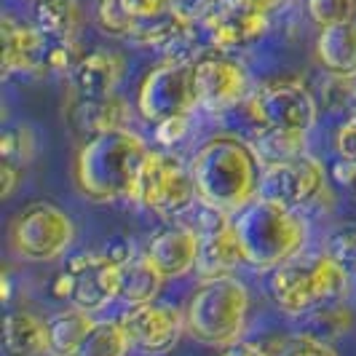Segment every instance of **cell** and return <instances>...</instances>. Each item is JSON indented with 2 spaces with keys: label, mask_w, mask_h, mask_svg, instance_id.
I'll use <instances>...</instances> for the list:
<instances>
[{
  "label": "cell",
  "mask_w": 356,
  "mask_h": 356,
  "mask_svg": "<svg viewBox=\"0 0 356 356\" xmlns=\"http://www.w3.org/2000/svg\"><path fill=\"white\" fill-rule=\"evenodd\" d=\"M348 282L351 276L343 268L327 254H319L311 263H286L276 268L268 279V295L282 314L305 316L319 305L343 303Z\"/></svg>",
  "instance_id": "5"
},
{
  "label": "cell",
  "mask_w": 356,
  "mask_h": 356,
  "mask_svg": "<svg viewBox=\"0 0 356 356\" xmlns=\"http://www.w3.org/2000/svg\"><path fill=\"white\" fill-rule=\"evenodd\" d=\"M252 150L263 166H270L276 161L292 159L305 153V134L295 131H276V129H263L257 126V134L252 137Z\"/></svg>",
  "instance_id": "25"
},
{
  "label": "cell",
  "mask_w": 356,
  "mask_h": 356,
  "mask_svg": "<svg viewBox=\"0 0 356 356\" xmlns=\"http://www.w3.org/2000/svg\"><path fill=\"white\" fill-rule=\"evenodd\" d=\"M335 153H338V159L356 163V113L338 126V131H335Z\"/></svg>",
  "instance_id": "35"
},
{
  "label": "cell",
  "mask_w": 356,
  "mask_h": 356,
  "mask_svg": "<svg viewBox=\"0 0 356 356\" xmlns=\"http://www.w3.org/2000/svg\"><path fill=\"white\" fill-rule=\"evenodd\" d=\"M220 356H270V351H266V348H263V346H257V343L238 340V343H231V346H225Z\"/></svg>",
  "instance_id": "39"
},
{
  "label": "cell",
  "mask_w": 356,
  "mask_h": 356,
  "mask_svg": "<svg viewBox=\"0 0 356 356\" xmlns=\"http://www.w3.org/2000/svg\"><path fill=\"white\" fill-rule=\"evenodd\" d=\"M324 188H327L324 166L314 156L300 153V156L263 166L257 198L300 212L324 193Z\"/></svg>",
  "instance_id": "11"
},
{
  "label": "cell",
  "mask_w": 356,
  "mask_h": 356,
  "mask_svg": "<svg viewBox=\"0 0 356 356\" xmlns=\"http://www.w3.org/2000/svg\"><path fill=\"white\" fill-rule=\"evenodd\" d=\"M198 247H201V236L191 231L188 225H172L159 231L145 247V254L153 266L163 273V279H177L191 270H196Z\"/></svg>",
  "instance_id": "17"
},
{
  "label": "cell",
  "mask_w": 356,
  "mask_h": 356,
  "mask_svg": "<svg viewBox=\"0 0 356 356\" xmlns=\"http://www.w3.org/2000/svg\"><path fill=\"white\" fill-rule=\"evenodd\" d=\"M354 324L351 308L343 303H330L314 308L303 316V332L324 343H332L335 338H343Z\"/></svg>",
  "instance_id": "26"
},
{
  "label": "cell",
  "mask_w": 356,
  "mask_h": 356,
  "mask_svg": "<svg viewBox=\"0 0 356 356\" xmlns=\"http://www.w3.org/2000/svg\"><path fill=\"white\" fill-rule=\"evenodd\" d=\"M250 289L236 276L201 282L185 308L188 332L204 346H231L244 335L250 319Z\"/></svg>",
  "instance_id": "4"
},
{
  "label": "cell",
  "mask_w": 356,
  "mask_h": 356,
  "mask_svg": "<svg viewBox=\"0 0 356 356\" xmlns=\"http://www.w3.org/2000/svg\"><path fill=\"white\" fill-rule=\"evenodd\" d=\"M11 247L30 263H51L75 241V222L65 209L49 201L27 204L11 222Z\"/></svg>",
  "instance_id": "8"
},
{
  "label": "cell",
  "mask_w": 356,
  "mask_h": 356,
  "mask_svg": "<svg viewBox=\"0 0 356 356\" xmlns=\"http://www.w3.org/2000/svg\"><path fill=\"white\" fill-rule=\"evenodd\" d=\"M126 62L121 54L107 51V49H94L83 54V59L75 65L70 78V91L86 99H102L113 97L121 78H124Z\"/></svg>",
  "instance_id": "18"
},
{
  "label": "cell",
  "mask_w": 356,
  "mask_h": 356,
  "mask_svg": "<svg viewBox=\"0 0 356 356\" xmlns=\"http://www.w3.org/2000/svg\"><path fill=\"white\" fill-rule=\"evenodd\" d=\"M3 40V75H40L46 72V51L49 38L35 24H24L14 17H3L0 22Z\"/></svg>",
  "instance_id": "15"
},
{
  "label": "cell",
  "mask_w": 356,
  "mask_h": 356,
  "mask_svg": "<svg viewBox=\"0 0 356 356\" xmlns=\"http://www.w3.org/2000/svg\"><path fill=\"white\" fill-rule=\"evenodd\" d=\"M354 191H356V182H354Z\"/></svg>",
  "instance_id": "41"
},
{
  "label": "cell",
  "mask_w": 356,
  "mask_h": 356,
  "mask_svg": "<svg viewBox=\"0 0 356 356\" xmlns=\"http://www.w3.org/2000/svg\"><path fill=\"white\" fill-rule=\"evenodd\" d=\"M97 24L99 30L113 38H131L137 22L129 17L121 6V0H97Z\"/></svg>",
  "instance_id": "30"
},
{
  "label": "cell",
  "mask_w": 356,
  "mask_h": 356,
  "mask_svg": "<svg viewBox=\"0 0 356 356\" xmlns=\"http://www.w3.org/2000/svg\"><path fill=\"white\" fill-rule=\"evenodd\" d=\"M137 107L140 115L150 124L191 115L198 107L193 65L163 59L159 67H153L143 78L137 91Z\"/></svg>",
  "instance_id": "10"
},
{
  "label": "cell",
  "mask_w": 356,
  "mask_h": 356,
  "mask_svg": "<svg viewBox=\"0 0 356 356\" xmlns=\"http://www.w3.org/2000/svg\"><path fill=\"white\" fill-rule=\"evenodd\" d=\"M33 24L51 40H75L81 6L78 0H33Z\"/></svg>",
  "instance_id": "23"
},
{
  "label": "cell",
  "mask_w": 356,
  "mask_h": 356,
  "mask_svg": "<svg viewBox=\"0 0 356 356\" xmlns=\"http://www.w3.org/2000/svg\"><path fill=\"white\" fill-rule=\"evenodd\" d=\"M233 3H241V6H247L252 11H260L266 17H273L289 6V0H233Z\"/></svg>",
  "instance_id": "38"
},
{
  "label": "cell",
  "mask_w": 356,
  "mask_h": 356,
  "mask_svg": "<svg viewBox=\"0 0 356 356\" xmlns=\"http://www.w3.org/2000/svg\"><path fill=\"white\" fill-rule=\"evenodd\" d=\"M163 273L147 260V254H134L118 266V300L131 305L156 303L161 286H163Z\"/></svg>",
  "instance_id": "21"
},
{
  "label": "cell",
  "mask_w": 356,
  "mask_h": 356,
  "mask_svg": "<svg viewBox=\"0 0 356 356\" xmlns=\"http://www.w3.org/2000/svg\"><path fill=\"white\" fill-rule=\"evenodd\" d=\"M65 118L72 131L89 143L99 134L126 129V124L131 121V107L118 94L102 97V99H86V97L72 94L65 107Z\"/></svg>",
  "instance_id": "16"
},
{
  "label": "cell",
  "mask_w": 356,
  "mask_h": 356,
  "mask_svg": "<svg viewBox=\"0 0 356 356\" xmlns=\"http://www.w3.org/2000/svg\"><path fill=\"white\" fill-rule=\"evenodd\" d=\"M121 6L134 22H143V19H153L172 11L175 0H121Z\"/></svg>",
  "instance_id": "33"
},
{
  "label": "cell",
  "mask_w": 356,
  "mask_h": 356,
  "mask_svg": "<svg viewBox=\"0 0 356 356\" xmlns=\"http://www.w3.org/2000/svg\"><path fill=\"white\" fill-rule=\"evenodd\" d=\"M198 107L209 113H225L250 99V75L241 62L222 54H204L193 62Z\"/></svg>",
  "instance_id": "12"
},
{
  "label": "cell",
  "mask_w": 356,
  "mask_h": 356,
  "mask_svg": "<svg viewBox=\"0 0 356 356\" xmlns=\"http://www.w3.org/2000/svg\"><path fill=\"white\" fill-rule=\"evenodd\" d=\"M324 254L348 276H356V222L340 225L330 233L324 241Z\"/></svg>",
  "instance_id": "29"
},
{
  "label": "cell",
  "mask_w": 356,
  "mask_h": 356,
  "mask_svg": "<svg viewBox=\"0 0 356 356\" xmlns=\"http://www.w3.org/2000/svg\"><path fill=\"white\" fill-rule=\"evenodd\" d=\"M316 62L332 78H356V19L321 27Z\"/></svg>",
  "instance_id": "19"
},
{
  "label": "cell",
  "mask_w": 356,
  "mask_h": 356,
  "mask_svg": "<svg viewBox=\"0 0 356 356\" xmlns=\"http://www.w3.org/2000/svg\"><path fill=\"white\" fill-rule=\"evenodd\" d=\"M51 295L70 308L97 314L118 298V263L107 252H81L54 276Z\"/></svg>",
  "instance_id": "7"
},
{
  "label": "cell",
  "mask_w": 356,
  "mask_h": 356,
  "mask_svg": "<svg viewBox=\"0 0 356 356\" xmlns=\"http://www.w3.org/2000/svg\"><path fill=\"white\" fill-rule=\"evenodd\" d=\"M3 300L6 303L11 300V279H8V273H3Z\"/></svg>",
  "instance_id": "40"
},
{
  "label": "cell",
  "mask_w": 356,
  "mask_h": 356,
  "mask_svg": "<svg viewBox=\"0 0 356 356\" xmlns=\"http://www.w3.org/2000/svg\"><path fill=\"white\" fill-rule=\"evenodd\" d=\"M19 177H22V169L14 166V163H8V161H3L0 163V196L8 198L14 193V188H17Z\"/></svg>",
  "instance_id": "37"
},
{
  "label": "cell",
  "mask_w": 356,
  "mask_h": 356,
  "mask_svg": "<svg viewBox=\"0 0 356 356\" xmlns=\"http://www.w3.org/2000/svg\"><path fill=\"white\" fill-rule=\"evenodd\" d=\"M247 105L257 126L295 134H308L319 115L314 94L298 78H273L260 83L252 89Z\"/></svg>",
  "instance_id": "9"
},
{
  "label": "cell",
  "mask_w": 356,
  "mask_h": 356,
  "mask_svg": "<svg viewBox=\"0 0 356 356\" xmlns=\"http://www.w3.org/2000/svg\"><path fill=\"white\" fill-rule=\"evenodd\" d=\"M233 231L244 252V263L257 270H276L292 263L305 247L308 228L300 212L270 201H252L233 220Z\"/></svg>",
  "instance_id": "3"
},
{
  "label": "cell",
  "mask_w": 356,
  "mask_h": 356,
  "mask_svg": "<svg viewBox=\"0 0 356 356\" xmlns=\"http://www.w3.org/2000/svg\"><path fill=\"white\" fill-rule=\"evenodd\" d=\"M131 348V340L121 327V321H97L89 338L81 343V348L72 356H126Z\"/></svg>",
  "instance_id": "27"
},
{
  "label": "cell",
  "mask_w": 356,
  "mask_h": 356,
  "mask_svg": "<svg viewBox=\"0 0 356 356\" xmlns=\"http://www.w3.org/2000/svg\"><path fill=\"white\" fill-rule=\"evenodd\" d=\"M191 175L201 201L225 212H241L257 201L263 172L250 143L222 134L198 147Z\"/></svg>",
  "instance_id": "2"
},
{
  "label": "cell",
  "mask_w": 356,
  "mask_h": 356,
  "mask_svg": "<svg viewBox=\"0 0 356 356\" xmlns=\"http://www.w3.org/2000/svg\"><path fill=\"white\" fill-rule=\"evenodd\" d=\"M204 38L209 43V49L217 51H231V49H244L254 40L268 33L270 27V17L252 11L241 3L233 0H222L204 22H198Z\"/></svg>",
  "instance_id": "14"
},
{
  "label": "cell",
  "mask_w": 356,
  "mask_h": 356,
  "mask_svg": "<svg viewBox=\"0 0 356 356\" xmlns=\"http://www.w3.org/2000/svg\"><path fill=\"white\" fill-rule=\"evenodd\" d=\"M97 321L91 319V314L78 311V308H67L62 314H56L46 321L49 327V356H72L81 343L89 338Z\"/></svg>",
  "instance_id": "24"
},
{
  "label": "cell",
  "mask_w": 356,
  "mask_h": 356,
  "mask_svg": "<svg viewBox=\"0 0 356 356\" xmlns=\"http://www.w3.org/2000/svg\"><path fill=\"white\" fill-rule=\"evenodd\" d=\"M241 263H244V252H241V244L236 238L233 225L217 233H209V236H201L196 260V273L201 282L233 276V270Z\"/></svg>",
  "instance_id": "20"
},
{
  "label": "cell",
  "mask_w": 356,
  "mask_h": 356,
  "mask_svg": "<svg viewBox=\"0 0 356 356\" xmlns=\"http://www.w3.org/2000/svg\"><path fill=\"white\" fill-rule=\"evenodd\" d=\"M279 356H338V351L332 348V343H324V340L311 338L305 332H298L279 346Z\"/></svg>",
  "instance_id": "32"
},
{
  "label": "cell",
  "mask_w": 356,
  "mask_h": 356,
  "mask_svg": "<svg viewBox=\"0 0 356 356\" xmlns=\"http://www.w3.org/2000/svg\"><path fill=\"white\" fill-rule=\"evenodd\" d=\"M0 156L14 166H27L35 159V131L27 124H8L0 134Z\"/></svg>",
  "instance_id": "28"
},
{
  "label": "cell",
  "mask_w": 356,
  "mask_h": 356,
  "mask_svg": "<svg viewBox=\"0 0 356 356\" xmlns=\"http://www.w3.org/2000/svg\"><path fill=\"white\" fill-rule=\"evenodd\" d=\"M6 356H40L49 351V327L30 311H11L3 321Z\"/></svg>",
  "instance_id": "22"
},
{
  "label": "cell",
  "mask_w": 356,
  "mask_h": 356,
  "mask_svg": "<svg viewBox=\"0 0 356 356\" xmlns=\"http://www.w3.org/2000/svg\"><path fill=\"white\" fill-rule=\"evenodd\" d=\"M196 201L198 191L191 175V163L185 166L172 153L150 150L137 182L134 204L166 220H179Z\"/></svg>",
  "instance_id": "6"
},
{
  "label": "cell",
  "mask_w": 356,
  "mask_h": 356,
  "mask_svg": "<svg viewBox=\"0 0 356 356\" xmlns=\"http://www.w3.org/2000/svg\"><path fill=\"white\" fill-rule=\"evenodd\" d=\"M147 153V143L131 129L107 131L83 143L75 159V185L81 196L97 204L134 201Z\"/></svg>",
  "instance_id": "1"
},
{
  "label": "cell",
  "mask_w": 356,
  "mask_h": 356,
  "mask_svg": "<svg viewBox=\"0 0 356 356\" xmlns=\"http://www.w3.org/2000/svg\"><path fill=\"white\" fill-rule=\"evenodd\" d=\"M222 0H175V11L191 22H204Z\"/></svg>",
  "instance_id": "36"
},
{
  "label": "cell",
  "mask_w": 356,
  "mask_h": 356,
  "mask_svg": "<svg viewBox=\"0 0 356 356\" xmlns=\"http://www.w3.org/2000/svg\"><path fill=\"white\" fill-rule=\"evenodd\" d=\"M305 11L311 22H316L319 27H330V24L354 19L356 0H305Z\"/></svg>",
  "instance_id": "31"
},
{
  "label": "cell",
  "mask_w": 356,
  "mask_h": 356,
  "mask_svg": "<svg viewBox=\"0 0 356 356\" xmlns=\"http://www.w3.org/2000/svg\"><path fill=\"white\" fill-rule=\"evenodd\" d=\"M191 131V115H179V118H169V121H161L156 124V140L163 147H172V145L182 143Z\"/></svg>",
  "instance_id": "34"
},
{
  "label": "cell",
  "mask_w": 356,
  "mask_h": 356,
  "mask_svg": "<svg viewBox=\"0 0 356 356\" xmlns=\"http://www.w3.org/2000/svg\"><path fill=\"white\" fill-rule=\"evenodd\" d=\"M121 327L131 340L134 348L145 354H166L179 343L182 332L188 330L185 311H177L172 305H131L121 314Z\"/></svg>",
  "instance_id": "13"
}]
</instances>
